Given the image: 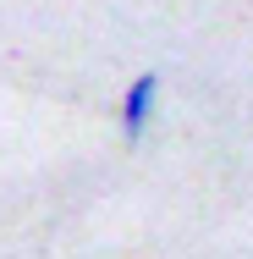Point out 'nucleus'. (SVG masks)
I'll return each mask as SVG.
<instances>
[{
	"mask_svg": "<svg viewBox=\"0 0 253 259\" xmlns=\"http://www.w3.org/2000/svg\"><path fill=\"white\" fill-rule=\"evenodd\" d=\"M154 100H160V72L149 66L127 83V100H121V138L127 144H143V133L154 121Z\"/></svg>",
	"mask_w": 253,
	"mask_h": 259,
	"instance_id": "f257e3e1",
	"label": "nucleus"
}]
</instances>
